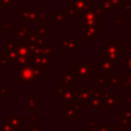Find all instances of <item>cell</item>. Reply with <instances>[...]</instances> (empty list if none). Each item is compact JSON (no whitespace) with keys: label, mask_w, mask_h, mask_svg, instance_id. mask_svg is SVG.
<instances>
[{"label":"cell","mask_w":131,"mask_h":131,"mask_svg":"<svg viewBox=\"0 0 131 131\" xmlns=\"http://www.w3.org/2000/svg\"><path fill=\"white\" fill-rule=\"evenodd\" d=\"M16 16L21 18L23 26H28V23H49L50 13L42 7H25Z\"/></svg>","instance_id":"obj_1"},{"label":"cell","mask_w":131,"mask_h":131,"mask_svg":"<svg viewBox=\"0 0 131 131\" xmlns=\"http://www.w3.org/2000/svg\"><path fill=\"white\" fill-rule=\"evenodd\" d=\"M91 110L93 112H100L101 107H102V102H101V98L98 99H93L91 101Z\"/></svg>","instance_id":"obj_29"},{"label":"cell","mask_w":131,"mask_h":131,"mask_svg":"<svg viewBox=\"0 0 131 131\" xmlns=\"http://www.w3.org/2000/svg\"><path fill=\"white\" fill-rule=\"evenodd\" d=\"M76 96V91L74 89H66L63 93L58 97V100L61 102H67V101H74Z\"/></svg>","instance_id":"obj_19"},{"label":"cell","mask_w":131,"mask_h":131,"mask_svg":"<svg viewBox=\"0 0 131 131\" xmlns=\"http://www.w3.org/2000/svg\"><path fill=\"white\" fill-rule=\"evenodd\" d=\"M3 85H4V79L3 78H0V88L3 87Z\"/></svg>","instance_id":"obj_54"},{"label":"cell","mask_w":131,"mask_h":131,"mask_svg":"<svg viewBox=\"0 0 131 131\" xmlns=\"http://www.w3.org/2000/svg\"><path fill=\"white\" fill-rule=\"evenodd\" d=\"M74 74L76 79H82L83 83H86L91 77H92V64L88 62L85 58L78 59V62H76L73 66Z\"/></svg>","instance_id":"obj_4"},{"label":"cell","mask_w":131,"mask_h":131,"mask_svg":"<svg viewBox=\"0 0 131 131\" xmlns=\"http://www.w3.org/2000/svg\"><path fill=\"white\" fill-rule=\"evenodd\" d=\"M74 79L68 77L67 75H64L63 73H60L58 75V82H59V86L66 89H74Z\"/></svg>","instance_id":"obj_17"},{"label":"cell","mask_w":131,"mask_h":131,"mask_svg":"<svg viewBox=\"0 0 131 131\" xmlns=\"http://www.w3.org/2000/svg\"><path fill=\"white\" fill-rule=\"evenodd\" d=\"M69 131H78V130H77V129H70Z\"/></svg>","instance_id":"obj_59"},{"label":"cell","mask_w":131,"mask_h":131,"mask_svg":"<svg viewBox=\"0 0 131 131\" xmlns=\"http://www.w3.org/2000/svg\"><path fill=\"white\" fill-rule=\"evenodd\" d=\"M121 104V98L120 96H116V106H120Z\"/></svg>","instance_id":"obj_53"},{"label":"cell","mask_w":131,"mask_h":131,"mask_svg":"<svg viewBox=\"0 0 131 131\" xmlns=\"http://www.w3.org/2000/svg\"><path fill=\"white\" fill-rule=\"evenodd\" d=\"M0 70H1V68H0Z\"/></svg>","instance_id":"obj_60"},{"label":"cell","mask_w":131,"mask_h":131,"mask_svg":"<svg viewBox=\"0 0 131 131\" xmlns=\"http://www.w3.org/2000/svg\"><path fill=\"white\" fill-rule=\"evenodd\" d=\"M123 78L127 81V83H128V89H129V91L131 92V72L125 73L124 76H123Z\"/></svg>","instance_id":"obj_42"},{"label":"cell","mask_w":131,"mask_h":131,"mask_svg":"<svg viewBox=\"0 0 131 131\" xmlns=\"http://www.w3.org/2000/svg\"><path fill=\"white\" fill-rule=\"evenodd\" d=\"M8 91H9V89H8V87H1L0 88V97H7L9 94H8Z\"/></svg>","instance_id":"obj_45"},{"label":"cell","mask_w":131,"mask_h":131,"mask_svg":"<svg viewBox=\"0 0 131 131\" xmlns=\"http://www.w3.org/2000/svg\"><path fill=\"white\" fill-rule=\"evenodd\" d=\"M32 57H19L18 58V62L16 64L17 70H20L25 67H28L30 64H32Z\"/></svg>","instance_id":"obj_25"},{"label":"cell","mask_w":131,"mask_h":131,"mask_svg":"<svg viewBox=\"0 0 131 131\" xmlns=\"http://www.w3.org/2000/svg\"><path fill=\"white\" fill-rule=\"evenodd\" d=\"M15 131L21 130L23 128V117L19 115H9L6 119Z\"/></svg>","instance_id":"obj_15"},{"label":"cell","mask_w":131,"mask_h":131,"mask_svg":"<svg viewBox=\"0 0 131 131\" xmlns=\"http://www.w3.org/2000/svg\"><path fill=\"white\" fill-rule=\"evenodd\" d=\"M27 120L30 121L31 124H37V122L41 120V115H37L36 112H32L30 115L27 116Z\"/></svg>","instance_id":"obj_31"},{"label":"cell","mask_w":131,"mask_h":131,"mask_svg":"<svg viewBox=\"0 0 131 131\" xmlns=\"http://www.w3.org/2000/svg\"><path fill=\"white\" fill-rule=\"evenodd\" d=\"M111 0H101V2H110Z\"/></svg>","instance_id":"obj_58"},{"label":"cell","mask_w":131,"mask_h":131,"mask_svg":"<svg viewBox=\"0 0 131 131\" xmlns=\"http://www.w3.org/2000/svg\"><path fill=\"white\" fill-rule=\"evenodd\" d=\"M111 2V4L113 5V7L114 8H123L124 7V5H125V0H111L110 1Z\"/></svg>","instance_id":"obj_37"},{"label":"cell","mask_w":131,"mask_h":131,"mask_svg":"<svg viewBox=\"0 0 131 131\" xmlns=\"http://www.w3.org/2000/svg\"><path fill=\"white\" fill-rule=\"evenodd\" d=\"M88 92H89V95H90V98H91V101L93 99H98V98H101V95H102V91L100 88H93V87H89L88 88Z\"/></svg>","instance_id":"obj_23"},{"label":"cell","mask_w":131,"mask_h":131,"mask_svg":"<svg viewBox=\"0 0 131 131\" xmlns=\"http://www.w3.org/2000/svg\"><path fill=\"white\" fill-rule=\"evenodd\" d=\"M14 50L18 54L19 57H32L33 56L30 48L28 47V45L25 42H21V41L16 40V44H15Z\"/></svg>","instance_id":"obj_13"},{"label":"cell","mask_w":131,"mask_h":131,"mask_svg":"<svg viewBox=\"0 0 131 131\" xmlns=\"http://www.w3.org/2000/svg\"><path fill=\"white\" fill-rule=\"evenodd\" d=\"M114 25L119 28H124L125 27V17H123V16L116 17L114 20Z\"/></svg>","instance_id":"obj_38"},{"label":"cell","mask_w":131,"mask_h":131,"mask_svg":"<svg viewBox=\"0 0 131 131\" xmlns=\"http://www.w3.org/2000/svg\"><path fill=\"white\" fill-rule=\"evenodd\" d=\"M106 85H107V83H106V74L101 73V72L96 74V87L102 89V88H105Z\"/></svg>","instance_id":"obj_21"},{"label":"cell","mask_w":131,"mask_h":131,"mask_svg":"<svg viewBox=\"0 0 131 131\" xmlns=\"http://www.w3.org/2000/svg\"><path fill=\"white\" fill-rule=\"evenodd\" d=\"M74 101L81 104L82 106H91V98L88 92V88L79 87L78 91H76V96Z\"/></svg>","instance_id":"obj_8"},{"label":"cell","mask_w":131,"mask_h":131,"mask_svg":"<svg viewBox=\"0 0 131 131\" xmlns=\"http://www.w3.org/2000/svg\"><path fill=\"white\" fill-rule=\"evenodd\" d=\"M123 9H124L125 11H127V12L131 13V3H125V5H124Z\"/></svg>","instance_id":"obj_52"},{"label":"cell","mask_w":131,"mask_h":131,"mask_svg":"<svg viewBox=\"0 0 131 131\" xmlns=\"http://www.w3.org/2000/svg\"><path fill=\"white\" fill-rule=\"evenodd\" d=\"M3 11H4V6H3V5L1 4V2H0V13L3 12Z\"/></svg>","instance_id":"obj_55"},{"label":"cell","mask_w":131,"mask_h":131,"mask_svg":"<svg viewBox=\"0 0 131 131\" xmlns=\"http://www.w3.org/2000/svg\"><path fill=\"white\" fill-rule=\"evenodd\" d=\"M10 1H11V2L13 3V4H15V3H17V0H10Z\"/></svg>","instance_id":"obj_57"},{"label":"cell","mask_w":131,"mask_h":131,"mask_svg":"<svg viewBox=\"0 0 131 131\" xmlns=\"http://www.w3.org/2000/svg\"><path fill=\"white\" fill-rule=\"evenodd\" d=\"M97 129H98V131H110V129H108V125L107 124H105V125H97Z\"/></svg>","instance_id":"obj_49"},{"label":"cell","mask_w":131,"mask_h":131,"mask_svg":"<svg viewBox=\"0 0 131 131\" xmlns=\"http://www.w3.org/2000/svg\"><path fill=\"white\" fill-rule=\"evenodd\" d=\"M96 68L98 70L101 71V73H104V74H113V73H116V64L108 61V60H101L100 63H97L96 64Z\"/></svg>","instance_id":"obj_14"},{"label":"cell","mask_w":131,"mask_h":131,"mask_svg":"<svg viewBox=\"0 0 131 131\" xmlns=\"http://www.w3.org/2000/svg\"><path fill=\"white\" fill-rule=\"evenodd\" d=\"M9 67V63H8V59H7V56L5 53H2L0 54V68L1 69H8Z\"/></svg>","instance_id":"obj_33"},{"label":"cell","mask_w":131,"mask_h":131,"mask_svg":"<svg viewBox=\"0 0 131 131\" xmlns=\"http://www.w3.org/2000/svg\"><path fill=\"white\" fill-rule=\"evenodd\" d=\"M32 28L30 26H21V27H17L13 32H12V35L14 37L17 38L18 41H21V42H25L28 40V37L29 35L32 33Z\"/></svg>","instance_id":"obj_11"},{"label":"cell","mask_w":131,"mask_h":131,"mask_svg":"<svg viewBox=\"0 0 131 131\" xmlns=\"http://www.w3.org/2000/svg\"><path fill=\"white\" fill-rule=\"evenodd\" d=\"M124 105H125V108H129L131 107V96H127L124 100Z\"/></svg>","instance_id":"obj_47"},{"label":"cell","mask_w":131,"mask_h":131,"mask_svg":"<svg viewBox=\"0 0 131 131\" xmlns=\"http://www.w3.org/2000/svg\"><path fill=\"white\" fill-rule=\"evenodd\" d=\"M3 53L6 54L9 64H17L19 56H18V54L15 52V50H11V51H8V52H3Z\"/></svg>","instance_id":"obj_22"},{"label":"cell","mask_w":131,"mask_h":131,"mask_svg":"<svg viewBox=\"0 0 131 131\" xmlns=\"http://www.w3.org/2000/svg\"><path fill=\"white\" fill-rule=\"evenodd\" d=\"M84 106L75 102V101H67L63 102V120L66 121H76L79 119V112L83 111Z\"/></svg>","instance_id":"obj_5"},{"label":"cell","mask_w":131,"mask_h":131,"mask_svg":"<svg viewBox=\"0 0 131 131\" xmlns=\"http://www.w3.org/2000/svg\"><path fill=\"white\" fill-rule=\"evenodd\" d=\"M27 131H41V126L39 124H28Z\"/></svg>","instance_id":"obj_40"},{"label":"cell","mask_w":131,"mask_h":131,"mask_svg":"<svg viewBox=\"0 0 131 131\" xmlns=\"http://www.w3.org/2000/svg\"><path fill=\"white\" fill-rule=\"evenodd\" d=\"M124 54L131 56V45H125L124 46Z\"/></svg>","instance_id":"obj_48"},{"label":"cell","mask_w":131,"mask_h":131,"mask_svg":"<svg viewBox=\"0 0 131 131\" xmlns=\"http://www.w3.org/2000/svg\"><path fill=\"white\" fill-rule=\"evenodd\" d=\"M15 44H16V41H8V40L3 41V52H8V51L14 50Z\"/></svg>","instance_id":"obj_27"},{"label":"cell","mask_w":131,"mask_h":131,"mask_svg":"<svg viewBox=\"0 0 131 131\" xmlns=\"http://www.w3.org/2000/svg\"><path fill=\"white\" fill-rule=\"evenodd\" d=\"M124 114H125V116L129 119V121L131 120V107H129V108H125L124 111Z\"/></svg>","instance_id":"obj_51"},{"label":"cell","mask_w":131,"mask_h":131,"mask_svg":"<svg viewBox=\"0 0 131 131\" xmlns=\"http://www.w3.org/2000/svg\"><path fill=\"white\" fill-rule=\"evenodd\" d=\"M38 36H39V34H38L36 31H33V32L29 35L27 42H28V43H30V44H35V43H36V41H37Z\"/></svg>","instance_id":"obj_36"},{"label":"cell","mask_w":131,"mask_h":131,"mask_svg":"<svg viewBox=\"0 0 131 131\" xmlns=\"http://www.w3.org/2000/svg\"><path fill=\"white\" fill-rule=\"evenodd\" d=\"M32 62L34 66L48 70L50 68V56L48 55H38V56H32Z\"/></svg>","instance_id":"obj_12"},{"label":"cell","mask_w":131,"mask_h":131,"mask_svg":"<svg viewBox=\"0 0 131 131\" xmlns=\"http://www.w3.org/2000/svg\"><path fill=\"white\" fill-rule=\"evenodd\" d=\"M0 131H15V130L8 123V121L5 120V121H3L2 124H0Z\"/></svg>","instance_id":"obj_35"},{"label":"cell","mask_w":131,"mask_h":131,"mask_svg":"<svg viewBox=\"0 0 131 131\" xmlns=\"http://www.w3.org/2000/svg\"><path fill=\"white\" fill-rule=\"evenodd\" d=\"M64 90H66V88H62V87H60V86L55 87V88H54V96L58 98V97L63 93Z\"/></svg>","instance_id":"obj_43"},{"label":"cell","mask_w":131,"mask_h":131,"mask_svg":"<svg viewBox=\"0 0 131 131\" xmlns=\"http://www.w3.org/2000/svg\"><path fill=\"white\" fill-rule=\"evenodd\" d=\"M54 20L56 23H69L70 17L67 16L63 12H56L54 13Z\"/></svg>","instance_id":"obj_28"},{"label":"cell","mask_w":131,"mask_h":131,"mask_svg":"<svg viewBox=\"0 0 131 131\" xmlns=\"http://www.w3.org/2000/svg\"><path fill=\"white\" fill-rule=\"evenodd\" d=\"M125 68L127 70H129V72H131V56H129L126 60H125Z\"/></svg>","instance_id":"obj_50"},{"label":"cell","mask_w":131,"mask_h":131,"mask_svg":"<svg viewBox=\"0 0 131 131\" xmlns=\"http://www.w3.org/2000/svg\"><path fill=\"white\" fill-rule=\"evenodd\" d=\"M40 36L42 37H48L50 36V28L49 27H46L45 26V23H41V25L37 28V31H36Z\"/></svg>","instance_id":"obj_24"},{"label":"cell","mask_w":131,"mask_h":131,"mask_svg":"<svg viewBox=\"0 0 131 131\" xmlns=\"http://www.w3.org/2000/svg\"><path fill=\"white\" fill-rule=\"evenodd\" d=\"M87 125H88V129H92V128L97 127L98 124L93 120H87Z\"/></svg>","instance_id":"obj_46"},{"label":"cell","mask_w":131,"mask_h":131,"mask_svg":"<svg viewBox=\"0 0 131 131\" xmlns=\"http://www.w3.org/2000/svg\"><path fill=\"white\" fill-rule=\"evenodd\" d=\"M0 2L4 6V8H12L14 5L10 0H0Z\"/></svg>","instance_id":"obj_44"},{"label":"cell","mask_w":131,"mask_h":131,"mask_svg":"<svg viewBox=\"0 0 131 131\" xmlns=\"http://www.w3.org/2000/svg\"><path fill=\"white\" fill-rule=\"evenodd\" d=\"M83 33H90L95 35L96 37L101 36V28H94V27H83Z\"/></svg>","instance_id":"obj_26"},{"label":"cell","mask_w":131,"mask_h":131,"mask_svg":"<svg viewBox=\"0 0 131 131\" xmlns=\"http://www.w3.org/2000/svg\"><path fill=\"white\" fill-rule=\"evenodd\" d=\"M46 73V70L40 69L33 63L25 67L20 70H17V83H33L37 79H40L43 74Z\"/></svg>","instance_id":"obj_3"},{"label":"cell","mask_w":131,"mask_h":131,"mask_svg":"<svg viewBox=\"0 0 131 131\" xmlns=\"http://www.w3.org/2000/svg\"><path fill=\"white\" fill-rule=\"evenodd\" d=\"M92 0H69V7L74 8L79 14L84 13L91 8Z\"/></svg>","instance_id":"obj_10"},{"label":"cell","mask_w":131,"mask_h":131,"mask_svg":"<svg viewBox=\"0 0 131 131\" xmlns=\"http://www.w3.org/2000/svg\"><path fill=\"white\" fill-rule=\"evenodd\" d=\"M63 13L67 15V16H69V17H74V18H78L79 17V13L74 9V8H72V7H66V8H63Z\"/></svg>","instance_id":"obj_30"},{"label":"cell","mask_w":131,"mask_h":131,"mask_svg":"<svg viewBox=\"0 0 131 131\" xmlns=\"http://www.w3.org/2000/svg\"><path fill=\"white\" fill-rule=\"evenodd\" d=\"M35 45L40 46V47H44V46H46V42H45L44 37H42V36H40V35H39V36H38V38H37V41H36Z\"/></svg>","instance_id":"obj_41"},{"label":"cell","mask_w":131,"mask_h":131,"mask_svg":"<svg viewBox=\"0 0 131 131\" xmlns=\"http://www.w3.org/2000/svg\"><path fill=\"white\" fill-rule=\"evenodd\" d=\"M96 9L102 14V13H115L116 8L113 7L111 2H101L96 4Z\"/></svg>","instance_id":"obj_18"},{"label":"cell","mask_w":131,"mask_h":131,"mask_svg":"<svg viewBox=\"0 0 131 131\" xmlns=\"http://www.w3.org/2000/svg\"><path fill=\"white\" fill-rule=\"evenodd\" d=\"M0 28H2L4 31H7V32H13L14 31L12 21H5V23L0 21Z\"/></svg>","instance_id":"obj_32"},{"label":"cell","mask_w":131,"mask_h":131,"mask_svg":"<svg viewBox=\"0 0 131 131\" xmlns=\"http://www.w3.org/2000/svg\"><path fill=\"white\" fill-rule=\"evenodd\" d=\"M41 105L40 100L37 99V97L35 96H28L27 97V110L32 112H35V110Z\"/></svg>","instance_id":"obj_20"},{"label":"cell","mask_w":131,"mask_h":131,"mask_svg":"<svg viewBox=\"0 0 131 131\" xmlns=\"http://www.w3.org/2000/svg\"><path fill=\"white\" fill-rule=\"evenodd\" d=\"M59 50H66L69 52V54L73 55L74 51L79 49L78 43L74 40L72 36H59Z\"/></svg>","instance_id":"obj_6"},{"label":"cell","mask_w":131,"mask_h":131,"mask_svg":"<svg viewBox=\"0 0 131 131\" xmlns=\"http://www.w3.org/2000/svg\"><path fill=\"white\" fill-rule=\"evenodd\" d=\"M88 131H98V129H97V127H95V128H92V129H88Z\"/></svg>","instance_id":"obj_56"},{"label":"cell","mask_w":131,"mask_h":131,"mask_svg":"<svg viewBox=\"0 0 131 131\" xmlns=\"http://www.w3.org/2000/svg\"><path fill=\"white\" fill-rule=\"evenodd\" d=\"M116 92L115 91H107L103 92L101 95V102L102 106H104L105 111L114 112L116 111Z\"/></svg>","instance_id":"obj_7"},{"label":"cell","mask_w":131,"mask_h":131,"mask_svg":"<svg viewBox=\"0 0 131 131\" xmlns=\"http://www.w3.org/2000/svg\"><path fill=\"white\" fill-rule=\"evenodd\" d=\"M106 83L111 85L113 88L120 87L122 88V77L118 73H113L110 74V77H106Z\"/></svg>","instance_id":"obj_16"},{"label":"cell","mask_w":131,"mask_h":131,"mask_svg":"<svg viewBox=\"0 0 131 131\" xmlns=\"http://www.w3.org/2000/svg\"><path fill=\"white\" fill-rule=\"evenodd\" d=\"M101 17V13L95 8H90L87 11H85L84 13L80 14L78 17V21L82 23V25H88L89 23H91L92 20L96 19V18H100Z\"/></svg>","instance_id":"obj_9"},{"label":"cell","mask_w":131,"mask_h":131,"mask_svg":"<svg viewBox=\"0 0 131 131\" xmlns=\"http://www.w3.org/2000/svg\"><path fill=\"white\" fill-rule=\"evenodd\" d=\"M120 123H121V125H124V126L129 125V119L125 116L123 111L120 112Z\"/></svg>","instance_id":"obj_39"},{"label":"cell","mask_w":131,"mask_h":131,"mask_svg":"<svg viewBox=\"0 0 131 131\" xmlns=\"http://www.w3.org/2000/svg\"><path fill=\"white\" fill-rule=\"evenodd\" d=\"M100 57L101 60L105 59L113 63L120 64L121 60L119 57L120 54V41L119 40H107L105 41L104 45H101L100 47Z\"/></svg>","instance_id":"obj_2"},{"label":"cell","mask_w":131,"mask_h":131,"mask_svg":"<svg viewBox=\"0 0 131 131\" xmlns=\"http://www.w3.org/2000/svg\"><path fill=\"white\" fill-rule=\"evenodd\" d=\"M55 53V46L54 45H46L44 46V55L51 56Z\"/></svg>","instance_id":"obj_34"}]
</instances>
